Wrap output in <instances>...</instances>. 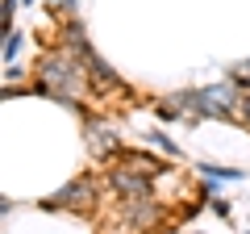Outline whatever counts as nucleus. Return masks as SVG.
<instances>
[{
	"mask_svg": "<svg viewBox=\"0 0 250 234\" xmlns=\"http://www.w3.org/2000/svg\"><path fill=\"white\" fill-rule=\"evenodd\" d=\"M17 54H21V29H4V71L17 67Z\"/></svg>",
	"mask_w": 250,
	"mask_h": 234,
	"instance_id": "obj_8",
	"label": "nucleus"
},
{
	"mask_svg": "<svg viewBox=\"0 0 250 234\" xmlns=\"http://www.w3.org/2000/svg\"><path fill=\"white\" fill-rule=\"evenodd\" d=\"M108 188L121 197V205H129V201H146L154 188L150 176H138V171H125V167H113L108 171Z\"/></svg>",
	"mask_w": 250,
	"mask_h": 234,
	"instance_id": "obj_4",
	"label": "nucleus"
},
{
	"mask_svg": "<svg viewBox=\"0 0 250 234\" xmlns=\"http://www.w3.org/2000/svg\"><path fill=\"white\" fill-rule=\"evenodd\" d=\"M150 142L159 146L163 155H179V146H175V138H171V134H163V130H150Z\"/></svg>",
	"mask_w": 250,
	"mask_h": 234,
	"instance_id": "obj_10",
	"label": "nucleus"
},
{
	"mask_svg": "<svg viewBox=\"0 0 250 234\" xmlns=\"http://www.w3.org/2000/svg\"><path fill=\"white\" fill-rule=\"evenodd\" d=\"M83 142H88V151L96 155V159H113V155H121V138H117V130L108 126V121H100V117H83Z\"/></svg>",
	"mask_w": 250,
	"mask_h": 234,
	"instance_id": "obj_2",
	"label": "nucleus"
},
{
	"mask_svg": "<svg viewBox=\"0 0 250 234\" xmlns=\"http://www.w3.org/2000/svg\"><path fill=\"white\" fill-rule=\"evenodd\" d=\"M117 167H125V171H138V176H150V180H159L163 171H167V163H159L154 155H146V151H121V155H117Z\"/></svg>",
	"mask_w": 250,
	"mask_h": 234,
	"instance_id": "obj_7",
	"label": "nucleus"
},
{
	"mask_svg": "<svg viewBox=\"0 0 250 234\" xmlns=\"http://www.w3.org/2000/svg\"><path fill=\"white\" fill-rule=\"evenodd\" d=\"M83 71H88V80L96 84L100 92H125V84H121V75H117L113 67H108L104 59H100V54H96V50H92L88 59H83Z\"/></svg>",
	"mask_w": 250,
	"mask_h": 234,
	"instance_id": "obj_5",
	"label": "nucleus"
},
{
	"mask_svg": "<svg viewBox=\"0 0 250 234\" xmlns=\"http://www.w3.org/2000/svg\"><path fill=\"white\" fill-rule=\"evenodd\" d=\"M92 201H96V184H92L88 176H75L71 184H62L59 192H50L42 205L46 209H83V205H92Z\"/></svg>",
	"mask_w": 250,
	"mask_h": 234,
	"instance_id": "obj_3",
	"label": "nucleus"
},
{
	"mask_svg": "<svg viewBox=\"0 0 250 234\" xmlns=\"http://www.w3.org/2000/svg\"><path fill=\"white\" fill-rule=\"evenodd\" d=\"M125 222L134 226V230H154V226L163 222L159 201H154V197H146V201H129V205H125Z\"/></svg>",
	"mask_w": 250,
	"mask_h": 234,
	"instance_id": "obj_6",
	"label": "nucleus"
},
{
	"mask_svg": "<svg viewBox=\"0 0 250 234\" xmlns=\"http://www.w3.org/2000/svg\"><path fill=\"white\" fill-rule=\"evenodd\" d=\"M242 121L250 126V92H246V100H242Z\"/></svg>",
	"mask_w": 250,
	"mask_h": 234,
	"instance_id": "obj_11",
	"label": "nucleus"
},
{
	"mask_svg": "<svg viewBox=\"0 0 250 234\" xmlns=\"http://www.w3.org/2000/svg\"><path fill=\"white\" fill-rule=\"evenodd\" d=\"M21 4H38V0H21Z\"/></svg>",
	"mask_w": 250,
	"mask_h": 234,
	"instance_id": "obj_12",
	"label": "nucleus"
},
{
	"mask_svg": "<svg viewBox=\"0 0 250 234\" xmlns=\"http://www.w3.org/2000/svg\"><path fill=\"white\" fill-rule=\"evenodd\" d=\"M38 71H42V80L34 84V92L54 96V100H62V105H80V88H83V80H88L80 54H71L67 46H62V50H50Z\"/></svg>",
	"mask_w": 250,
	"mask_h": 234,
	"instance_id": "obj_1",
	"label": "nucleus"
},
{
	"mask_svg": "<svg viewBox=\"0 0 250 234\" xmlns=\"http://www.w3.org/2000/svg\"><path fill=\"white\" fill-rule=\"evenodd\" d=\"M200 171H205L208 180H246V171H242V167H217V163H200Z\"/></svg>",
	"mask_w": 250,
	"mask_h": 234,
	"instance_id": "obj_9",
	"label": "nucleus"
}]
</instances>
